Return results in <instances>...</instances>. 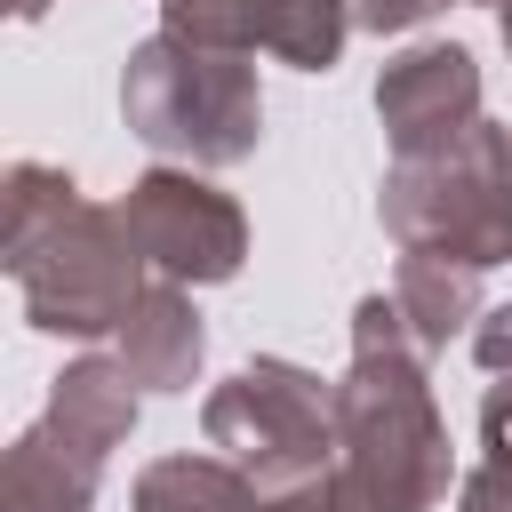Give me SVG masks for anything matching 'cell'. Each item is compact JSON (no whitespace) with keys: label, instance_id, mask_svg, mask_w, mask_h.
<instances>
[{"label":"cell","instance_id":"1","mask_svg":"<svg viewBox=\"0 0 512 512\" xmlns=\"http://www.w3.org/2000/svg\"><path fill=\"white\" fill-rule=\"evenodd\" d=\"M456 448L432 400V360L416 352L392 296H360L352 360L336 376V464L320 472L336 512H440Z\"/></svg>","mask_w":512,"mask_h":512},{"label":"cell","instance_id":"2","mask_svg":"<svg viewBox=\"0 0 512 512\" xmlns=\"http://www.w3.org/2000/svg\"><path fill=\"white\" fill-rule=\"evenodd\" d=\"M120 120L144 152H160V168H240L264 144V80L256 56H224V48H192V40H136L120 64Z\"/></svg>","mask_w":512,"mask_h":512},{"label":"cell","instance_id":"3","mask_svg":"<svg viewBox=\"0 0 512 512\" xmlns=\"http://www.w3.org/2000/svg\"><path fill=\"white\" fill-rule=\"evenodd\" d=\"M376 216L400 256H440L464 272L512 264V128L480 120L440 152L392 160Z\"/></svg>","mask_w":512,"mask_h":512},{"label":"cell","instance_id":"4","mask_svg":"<svg viewBox=\"0 0 512 512\" xmlns=\"http://www.w3.org/2000/svg\"><path fill=\"white\" fill-rule=\"evenodd\" d=\"M0 264L16 280L24 320L40 336H64V344L120 336L128 312L152 288V264L136 256V240L120 224V200H88V192L56 224H40L24 240H0Z\"/></svg>","mask_w":512,"mask_h":512},{"label":"cell","instance_id":"5","mask_svg":"<svg viewBox=\"0 0 512 512\" xmlns=\"http://www.w3.org/2000/svg\"><path fill=\"white\" fill-rule=\"evenodd\" d=\"M136 408L144 392L112 352L64 360V376L48 384V408L0 456V512H88L112 448L136 432Z\"/></svg>","mask_w":512,"mask_h":512},{"label":"cell","instance_id":"6","mask_svg":"<svg viewBox=\"0 0 512 512\" xmlns=\"http://www.w3.org/2000/svg\"><path fill=\"white\" fill-rule=\"evenodd\" d=\"M200 432L256 480V496H288L336 464V384L304 360L256 352L200 400Z\"/></svg>","mask_w":512,"mask_h":512},{"label":"cell","instance_id":"7","mask_svg":"<svg viewBox=\"0 0 512 512\" xmlns=\"http://www.w3.org/2000/svg\"><path fill=\"white\" fill-rule=\"evenodd\" d=\"M120 224L152 264V280H176V288H224L248 264V216L200 168H144L120 192Z\"/></svg>","mask_w":512,"mask_h":512},{"label":"cell","instance_id":"8","mask_svg":"<svg viewBox=\"0 0 512 512\" xmlns=\"http://www.w3.org/2000/svg\"><path fill=\"white\" fill-rule=\"evenodd\" d=\"M480 120H488L480 112V64L456 40H416V48H400L376 72V128H384L392 160L440 152V144H456Z\"/></svg>","mask_w":512,"mask_h":512},{"label":"cell","instance_id":"9","mask_svg":"<svg viewBox=\"0 0 512 512\" xmlns=\"http://www.w3.org/2000/svg\"><path fill=\"white\" fill-rule=\"evenodd\" d=\"M112 360L136 376V392H160V400L192 392V384H200V360H208V328H200L192 288L152 280L144 304L128 312V328L112 336Z\"/></svg>","mask_w":512,"mask_h":512},{"label":"cell","instance_id":"10","mask_svg":"<svg viewBox=\"0 0 512 512\" xmlns=\"http://www.w3.org/2000/svg\"><path fill=\"white\" fill-rule=\"evenodd\" d=\"M392 304H400V320H408V336H416V352L432 360V352H448L456 336H472L480 328V272H464V264H440V256H400V272H392Z\"/></svg>","mask_w":512,"mask_h":512},{"label":"cell","instance_id":"11","mask_svg":"<svg viewBox=\"0 0 512 512\" xmlns=\"http://www.w3.org/2000/svg\"><path fill=\"white\" fill-rule=\"evenodd\" d=\"M128 512H264L256 480L232 464V456H152L128 488Z\"/></svg>","mask_w":512,"mask_h":512},{"label":"cell","instance_id":"12","mask_svg":"<svg viewBox=\"0 0 512 512\" xmlns=\"http://www.w3.org/2000/svg\"><path fill=\"white\" fill-rule=\"evenodd\" d=\"M248 40L272 64L328 72L352 40V0H248Z\"/></svg>","mask_w":512,"mask_h":512},{"label":"cell","instance_id":"13","mask_svg":"<svg viewBox=\"0 0 512 512\" xmlns=\"http://www.w3.org/2000/svg\"><path fill=\"white\" fill-rule=\"evenodd\" d=\"M160 32H168V40H192V48L256 56V40H248V0H160Z\"/></svg>","mask_w":512,"mask_h":512},{"label":"cell","instance_id":"14","mask_svg":"<svg viewBox=\"0 0 512 512\" xmlns=\"http://www.w3.org/2000/svg\"><path fill=\"white\" fill-rule=\"evenodd\" d=\"M456 512H512V456H480L456 480Z\"/></svg>","mask_w":512,"mask_h":512},{"label":"cell","instance_id":"15","mask_svg":"<svg viewBox=\"0 0 512 512\" xmlns=\"http://www.w3.org/2000/svg\"><path fill=\"white\" fill-rule=\"evenodd\" d=\"M440 8H456V0H352V24H368V32H416Z\"/></svg>","mask_w":512,"mask_h":512},{"label":"cell","instance_id":"16","mask_svg":"<svg viewBox=\"0 0 512 512\" xmlns=\"http://www.w3.org/2000/svg\"><path fill=\"white\" fill-rule=\"evenodd\" d=\"M472 360H480L488 376H512V296L480 312V328H472Z\"/></svg>","mask_w":512,"mask_h":512},{"label":"cell","instance_id":"17","mask_svg":"<svg viewBox=\"0 0 512 512\" xmlns=\"http://www.w3.org/2000/svg\"><path fill=\"white\" fill-rule=\"evenodd\" d=\"M480 456H512V376H488L480 392Z\"/></svg>","mask_w":512,"mask_h":512},{"label":"cell","instance_id":"18","mask_svg":"<svg viewBox=\"0 0 512 512\" xmlns=\"http://www.w3.org/2000/svg\"><path fill=\"white\" fill-rule=\"evenodd\" d=\"M8 8H16V24H40V16L56 8V0H8Z\"/></svg>","mask_w":512,"mask_h":512},{"label":"cell","instance_id":"19","mask_svg":"<svg viewBox=\"0 0 512 512\" xmlns=\"http://www.w3.org/2000/svg\"><path fill=\"white\" fill-rule=\"evenodd\" d=\"M496 32H504V56H512V8H504V16H496Z\"/></svg>","mask_w":512,"mask_h":512},{"label":"cell","instance_id":"20","mask_svg":"<svg viewBox=\"0 0 512 512\" xmlns=\"http://www.w3.org/2000/svg\"><path fill=\"white\" fill-rule=\"evenodd\" d=\"M480 8H496V16H504V8H512V0H480Z\"/></svg>","mask_w":512,"mask_h":512}]
</instances>
